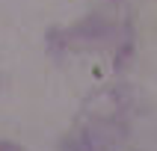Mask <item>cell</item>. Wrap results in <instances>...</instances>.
<instances>
[]
</instances>
